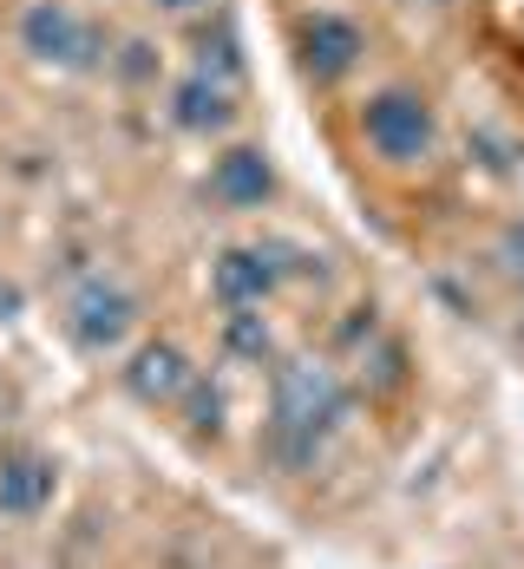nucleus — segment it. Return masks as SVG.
Wrapping results in <instances>:
<instances>
[{"label": "nucleus", "instance_id": "obj_6", "mask_svg": "<svg viewBox=\"0 0 524 569\" xmlns=\"http://www.w3.org/2000/svg\"><path fill=\"white\" fill-rule=\"evenodd\" d=\"M190 380H197V367H190V353L177 341H145L131 347V360L118 367V387L138 399V406H177V399L190 393Z\"/></svg>", "mask_w": 524, "mask_h": 569}, {"label": "nucleus", "instance_id": "obj_7", "mask_svg": "<svg viewBox=\"0 0 524 569\" xmlns=\"http://www.w3.org/2000/svg\"><path fill=\"white\" fill-rule=\"evenodd\" d=\"M283 288V262L269 242H230L217 262H210V295L224 308H263L269 295Z\"/></svg>", "mask_w": 524, "mask_h": 569}, {"label": "nucleus", "instance_id": "obj_4", "mask_svg": "<svg viewBox=\"0 0 524 569\" xmlns=\"http://www.w3.org/2000/svg\"><path fill=\"white\" fill-rule=\"evenodd\" d=\"M131 328H138V295L125 282L92 276V282L72 288V301H66V335H72L79 353L106 360V353H118V347L131 341Z\"/></svg>", "mask_w": 524, "mask_h": 569}, {"label": "nucleus", "instance_id": "obj_10", "mask_svg": "<svg viewBox=\"0 0 524 569\" xmlns=\"http://www.w3.org/2000/svg\"><path fill=\"white\" fill-rule=\"evenodd\" d=\"M236 118V92L224 79H210V72H190V79H177L171 86V124L177 131H190V138H217V131H230Z\"/></svg>", "mask_w": 524, "mask_h": 569}, {"label": "nucleus", "instance_id": "obj_15", "mask_svg": "<svg viewBox=\"0 0 524 569\" xmlns=\"http://www.w3.org/2000/svg\"><path fill=\"white\" fill-rule=\"evenodd\" d=\"M498 262H505L512 282H524V223H512L505 236H498Z\"/></svg>", "mask_w": 524, "mask_h": 569}, {"label": "nucleus", "instance_id": "obj_1", "mask_svg": "<svg viewBox=\"0 0 524 569\" xmlns=\"http://www.w3.org/2000/svg\"><path fill=\"white\" fill-rule=\"evenodd\" d=\"M348 419V380L328 360H283L269 380V446L289 471H308Z\"/></svg>", "mask_w": 524, "mask_h": 569}, {"label": "nucleus", "instance_id": "obj_5", "mask_svg": "<svg viewBox=\"0 0 524 569\" xmlns=\"http://www.w3.org/2000/svg\"><path fill=\"white\" fill-rule=\"evenodd\" d=\"M367 53V33L354 27L348 13H301L295 20V66L315 79V86H335L348 79Z\"/></svg>", "mask_w": 524, "mask_h": 569}, {"label": "nucleus", "instance_id": "obj_8", "mask_svg": "<svg viewBox=\"0 0 524 569\" xmlns=\"http://www.w3.org/2000/svg\"><path fill=\"white\" fill-rule=\"evenodd\" d=\"M59 498V465L33 446L0 452V517L7 523H33Z\"/></svg>", "mask_w": 524, "mask_h": 569}, {"label": "nucleus", "instance_id": "obj_3", "mask_svg": "<svg viewBox=\"0 0 524 569\" xmlns=\"http://www.w3.org/2000/svg\"><path fill=\"white\" fill-rule=\"evenodd\" d=\"M20 47L40 59V66H59V72H92L99 53H106L99 27L79 7H66V0H33L20 13Z\"/></svg>", "mask_w": 524, "mask_h": 569}, {"label": "nucleus", "instance_id": "obj_11", "mask_svg": "<svg viewBox=\"0 0 524 569\" xmlns=\"http://www.w3.org/2000/svg\"><path fill=\"white\" fill-rule=\"evenodd\" d=\"M224 347H230L236 360H249V367H263V360L276 353V335H269V321H263V308H224Z\"/></svg>", "mask_w": 524, "mask_h": 569}, {"label": "nucleus", "instance_id": "obj_9", "mask_svg": "<svg viewBox=\"0 0 524 569\" xmlns=\"http://www.w3.org/2000/svg\"><path fill=\"white\" fill-rule=\"evenodd\" d=\"M210 197H217L224 210H263V203L276 197V164H269V151L230 144V151L210 164Z\"/></svg>", "mask_w": 524, "mask_h": 569}, {"label": "nucleus", "instance_id": "obj_2", "mask_svg": "<svg viewBox=\"0 0 524 569\" xmlns=\"http://www.w3.org/2000/svg\"><path fill=\"white\" fill-rule=\"evenodd\" d=\"M360 138H367V151L387 158V164H426L433 144H439V118H433V106H426L419 92L387 86V92H374V99L360 106Z\"/></svg>", "mask_w": 524, "mask_h": 569}, {"label": "nucleus", "instance_id": "obj_13", "mask_svg": "<svg viewBox=\"0 0 524 569\" xmlns=\"http://www.w3.org/2000/svg\"><path fill=\"white\" fill-rule=\"evenodd\" d=\"M184 399H190V412H197L190 426L217 439V432H224V399H217V387H204V380H190V393H184Z\"/></svg>", "mask_w": 524, "mask_h": 569}, {"label": "nucleus", "instance_id": "obj_14", "mask_svg": "<svg viewBox=\"0 0 524 569\" xmlns=\"http://www.w3.org/2000/svg\"><path fill=\"white\" fill-rule=\"evenodd\" d=\"M360 367H374V387H380V393H401V387H407V353L394 341L380 347L374 360H360Z\"/></svg>", "mask_w": 524, "mask_h": 569}, {"label": "nucleus", "instance_id": "obj_12", "mask_svg": "<svg viewBox=\"0 0 524 569\" xmlns=\"http://www.w3.org/2000/svg\"><path fill=\"white\" fill-rule=\"evenodd\" d=\"M197 72H210V79L236 86V72H243V53H236V33H230V27H224L217 40H210V33L197 40Z\"/></svg>", "mask_w": 524, "mask_h": 569}, {"label": "nucleus", "instance_id": "obj_16", "mask_svg": "<svg viewBox=\"0 0 524 569\" xmlns=\"http://www.w3.org/2000/svg\"><path fill=\"white\" fill-rule=\"evenodd\" d=\"M151 7H165V13H190V7H210V0H151Z\"/></svg>", "mask_w": 524, "mask_h": 569}]
</instances>
